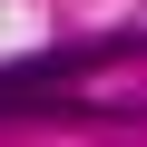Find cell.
<instances>
[{"instance_id":"obj_1","label":"cell","mask_w":147,"mask_h":147,"mask_svg":"<svg viewBox=\"0 0 147 147\" xmlns=\"http://www.w3.org/2000/svg\"><path fill=\"white\" fill-rule=\"evenodd\" d=\"M98 59H118V39H108V49H49V59H10V69H0V118L69 108V79H79V69H98Z\"/></svg>"}]
</instances>
